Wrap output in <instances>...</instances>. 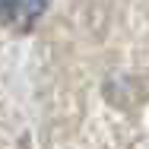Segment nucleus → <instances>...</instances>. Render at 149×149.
Here are the masks:
<instances>
[{
  "label": "nucleus",
  "mask_w": 149,
  "mask_h": 149,
  "mask_svg": "<svg viewBox=\"0 0 149 149\" xmlns=\"http://www.w3.org/2000/svg\"><path fill=\"white\" fill-rule=\"evenodd\" d=\"M41 10H45V0H0V19L19 22V26L35 22Z\"/></svg>",
  "instance_id": "f257e3e1"
}]
</instances>
